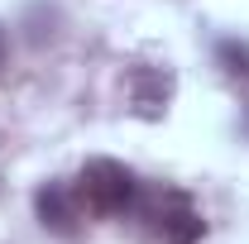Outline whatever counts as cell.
Wrapping results in <instances>:
<instances>
[{"instance_id": "6da1fadb", "label": "cell", "mask_w": 249, "mask_h": 244, "mask_svg": "<svg viewBox=\"0 0 249 244\" xmlns=\"http://www.w3.org/2000/svg\"><path fill=\"white\" fill-rule=\"evenodd\" d=\"M77 192H82V201L96 215H124L129 201H134V173L124 163H115V158H91L82 168Z\"/></svg>"}, {"instance_id": "7a4b0ae2", "label": "cell", "mask_w": 249, "mask_h": 244, "mask_svg": "<svg viewBox=\"0 0 249 244\" xmlns=\"http://www.w3.org/2000/svg\"><path fill=\"white\" fill-rule=\"evenodd\" d=\"M154 220H158V235H163L168 244H196L201 235H206V220H201L196 206H192L187 196H178V192L168 196V206H163Z\"/></svg>"}, {"instance_id": "3957f363", "label": "cell", "mask_w": 249, "mask_h": 244, "mask_svg": "<svg viewBox=\"0 0 249 244\" xmlns=\"http://www.w3.org/2000/svg\"><path fill=\"white\" fill-rule=\"evenodd\" d=\"M34 211H38V220H43L48 230H58V235H72V230H77V196L62 182H43L38 187V192H34Z\"/></svg>"}, {"instance_id": "277c9868", "label": "cell", "mask_w": 249, "mask_h": 244, "mask_svg": "<svg viewBox=\"0 0 249 244\" xmlns=\"http://www.w3.org/2000/svg\"><path fill=\"white\" fill-rule=\"evenodd\" d=\"M134 101H139L144 115H158L163 101H168V77H158V72H134Z\"/></svg>"}, {"instance_id": "5b68a950", "label": "cell", "mask_w": 249, "mask_h": 244, "mask_svg": "<svg viewBox=\"0 0 249 244\" xmlns=\"http://www.w3.org/2000/svg\"><path fill=\"white\" fill-rule=\"evenodd\" d=\"M220 62H225V72H235V77H249V43H235V38H225V43H220Z\"/></svg>"}, {"instance_id": "8992f818", "label": "cell", "mask_w": 249, "mask_h": 244, "mask_svg": "<svg viewBox=\"0 0 249 244\" xmlns=\"http://www.w3.org/2000/svg\"><path fill=\"white\" fill-rule=\"evenodd\" d=\"M5 58H10V38H5V29H0V72H5Z\"/></svg>"}]
</instances>
